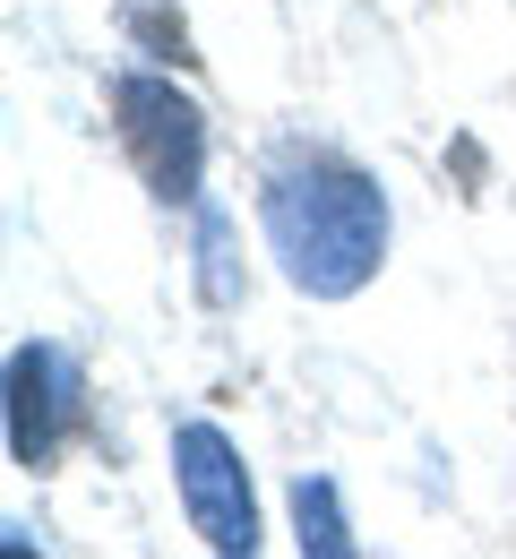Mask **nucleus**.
Instances as JSON below:
<instances>
[{
	"label": "nucleus",
	"mask_w": 516,
	"mask_h": 559,
	"mask_svg": "<svg viewBox=\"0 0 516 559\" xmlns=\"http://www.w3.org/2000/svg\"><path fill=\"white\" fill-rule=\"evenodd\" d=\"M293 525H301V551H327V559H345L353 551V534H345V508H336V490L319 483H293Z\"/></svg>",
	"instance_id": "39448f33"
},
{
	"label": "nucleus",
	"mask_w": 516,
	"mask_h": 559,
	"mask_svg": "<svg viewBox=\"0 0 516 559\" xmlns=\"http://www.w3.org/2000/svg\"><path fill=\"white\" fill-rule=\"evenodd\" d=\"M121 139L139 155V173H147L155 199H199V155H207V130H199V104L190 95H172L164 78H121Z\"/></svg>",
	"instance_id": "f03ea898"
},
{
	"label": "nucleus",
	"mask_w": 516,
	"mask_h": 559,
	"mask_svg": "<svg viewBox=\"0 0 516 559\" xmlns=\"http://www.w3.org/2000/svg\"><path fill=\"white\" fill-rule=\"evenodd\" d=\"M77 414V370L61 345H17L9 353V456L44 465L61 448V430Z\"/></svg>",
	"instance_id": "20e7f679"
},
{
	"label": "nucleus",
	"mask_w": 516,
	"mask_h": 559,
	"mask_svg": "<svg viewBox=\"0 0 516 559\" xmlns=\"http://www.w3.org/2000/svg\"><path fill=\"white\" fill-rule=\"evenodd\" d=\"M121 26L147 44L155 61H190V26H181V9H164V0H121Z\"/></svg>",
	"instance_id": "423d86ee"
},
{
	"label": "nucleus",
	"mask_w": 516,
	"mask_h": 559,
	"mask_svg": "<svg viewBox=\"0 0 516 559\" xmlns=\"http://www.w3.org/2000/svg\"><path fill=\"white\" fill-rule=\"evenodd\" d=\"M267 241L301 293L345 301L387 259V199L370 173L336 164V155H293L267 181Z\"/></svg>",
	"instance_id": "f257e3e1"
},
{
	"label": "nucleus",
	"mask_w": 516,
	"mask_h": 559,
	"mask_svg": "<svg viewBox=\"0 0 516 559\" xmlns=\"http://www.w3.org/2000/svg\"><path fill=\"white\" fill-rule=\"evenodd\" d=\"M172 465H181V499H190V525L207 534V551H232V559L259 551V499H250L232 439L190 421V430H172Z\"/></svg>",
	"instance_id": "7ed1b4c3"
},
{
	"label": "nucleus",
	"mask_w": 516,
	"mask_h": 559,
	"mask_svg": "<svg viewBox=\"0 0 516 559\" xmlns=\"http://www.w3.org/2000/svg\"><path fill=\"white\" fill-rule=\"evenodd\" d=\"M199 250H207V301H232V267H224V215H199Z\"/></svg>",
	"instance_id": "0eeeda50"
}]
</instances>
